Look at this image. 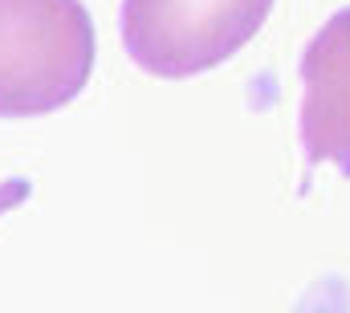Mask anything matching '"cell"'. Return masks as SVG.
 <instances>
[{
  "label": "cell",
  "instance_id": "1",
  "mask_svg": "<svg viewBox=\"0 0 350 313\" xmlns=\"http://www.w3.org/2000/svg\"><path fill=\"white\" fill-rule=\"evenodd\" d=\"M94 74V16L82 0H0V118L70 106Z\"/></svg>",
  "mask_w": 350,
  "mask_h": 313
},
{
  "label": "cell",
  "instance_id": "2",
  "mask_svg": "<svg viewBox=\"0 0 350 313\" xmlns=\"http://www.w3.org/2000/svg\"><path fill=\"white\" fill-rule=\"evenodd\" d=\"M273 0H122L118 33L126 57L151 78H196L245 49Z\"/></svg>",
  "mask_w": 350,
  "mask_h": 313
},
{
  "label": "cell",
  "instance_id": "3",
  "mask_svg": "<svg viewBox=\"0 0 350 313\" xmlns=\"http://www.w3.org/2000/svg\"><path fill=\"white\" fill-rule=\"evenodd\" d=\"M301 151L306 171L334 163L350 179V4L338 8L301 53Z\"/></svg>",
  "mask_w": 350,
  "mask_h": 313
},
{
  "label": "cell",
  "instance_id": "4",
  "mask_svg": "<svg viewBox=\"0 0 350 313\" xmlns=\"http://www.w3.org/2000/svg\"><path fill=\"white\" fill-rule=\"evenodd\" d=\"M29 195H33V183H29V179H21V175L4 179V183H0V216L16 212V208L29 200Z\"/></svg>",
  "mask_w": 350,
  "mask_h": 313
}]
</instances>
